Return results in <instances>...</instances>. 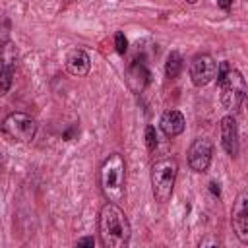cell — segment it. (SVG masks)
<instances>
[{"instance_id": "6da1fadb", "label": "cell", "mask_w": 248, "mask_h": 248, "mask_svg": "<svg viewBox=\"0 0 248 248\" xmlns=\"http://www.w3.org/2000/svg\"><path fill=\"white\" fill-rule=\"evenodd\" d=\"M99 236L105 248H124L130 242L132 227L118 203L107 202L99 211Z\"/></svg>"}, {"instance_id": "7a4b0ae2", "label": "cell", "mask_w": 248, "mask_h": 248, "mask_svg": "<svg viewBox=\"0 0 248 248\" xmlns=\"http://www.w3.org/2000/svg\"><path fill=\"white\" fill-rule=\"evenodd\" d=\"M99 186L107 202L120 203L126 196V163L120 153L108 155L99 169Z\"/></svg>"}, {"instance_id": "3957f363", "label": "cell", "mask_w": 248, "mask_h": 248, "mask_svg": "<svg viewBox=\"0 0 248 248\" xmlns=\"http://www.w3.org/2000/svg\"><path fill=\"white\" fill-rule=\"evenodd\" d=\"M217 85L221 89V103L229 110H236L246 95V81L242 74L231 68L227 62L217 64Z\"/></svg>"}, {"instance_id": "277c9868", "label": "cell", "mask_w": 248, "mask_h": 248, "mask_svg": "<svg viewBox=\"0 0 248 248\" xmlns=\"http://www.w3.org/2000/svg\"><path fill=\"white\" fill-rule=\"evenodd\" d=\"M176 174H178V165L174 159L165 157L153 163L151 167V192L155 202L165 203L170 200L172 190H174V182H176Z\"/></svg>"}, {"instance_id": "5b68a950", "label": "cell", "mask_w": 248, "mask_h": 248, "mask_svg": "<svg viewBox=\"0 0 248 248\" xmlns=\"http://www.w3.org/2000/svg\"><path fill=\"white\" fill-rule=\"evenodd\" d=\"M2 134L10 143H27L37 134V122L25 112H10L2 120Z\"/></svg>"}, {"instance_id": "8992f818", "label": "cell", "mask_w": 248, "mask_h": 248, "mask_svg": "<svg viewBox=\"0 0 248 248\" xmlns=\"http://www.w3.org/2000/svg\"><path fill=\"white\" fill-rule=\"evenodd\" d=\"M217 76V62L209 54H198L190 62V79L196 87H205Z\"/></svg>"}, {"instance_id": "52a82bcc", "label": "cell", "mask_w": 248, "mask_h": 248, "mask_svg": "<svg viewBox=\"0 0 248 248\" xmlns=\"http://www.w3.org/2000/svg\"><path fill=\"white\" fill-rule=\"evenodd\" d=\"M213 155V143L207 138H198L188 149V165L196 172H205Z\"/></svg>"}, {"instance_id": "ba28073f", "label": "cell", "mask_w": 248, "mask_h": 248, "mask_svg": "<svg viewBox=\"0 0 248 248\" xmlns=\"http://www.w3.org/2000/svg\"><path fill=\"white\" fill-rule=\"evenodd\" d=\"M231 221H232L234 234L238 236V240L242 244H246L248 242V194L246 192H240L236 196L232 213H231Z\"/></svg>"}, {"instance_id": "9c48e42d", "label": "cell", "mask_w": 248, "mask_h": 248, "mask_svg": "<svg viewBox=\"0 0 248 248\" xmlns=\"http://www.w3.org/2000/svg\"><path fill=\"white\" fill-rule=\"evenodd\" d=\"M221 145L231 157L238 155V149H240L238 126H236V120L232 116H223L221 118Z\"/></svg>"}, {"instance_id": "30bf717a", "label": "cell", "mask_w": 248, "mask_h": 248, "mask_svg": "<svg viewBox=\"0 0 248 248\" xmlns=\"http://www.w3.org/2000/svg\"><path fill=\"white\" fill-rule=\"evenodd\" d=\"M14 68H16V56L12 54V45L6 43L0 54V97L6 95L12 87Z\"/></svg>"}, {"instance_id": "8fae6325", "label": "cell", "mask_w": 248, "mask_h": 248, "mask_svg": "<svg viewBox=\"0 0 248 248\" xmlns=\"http://www.w3.org/2000/svg\"><path fill=\"white\" fill-rule=\"evenodd\" d=\"M89 68H91V58L85 50L81 48H74L66 54V72L70 76H76V78H83L89 74Z\"/></svg>"}, {"instance_id": "7c38bea8", "label": "cell", "mask_w": 248, "mask_h": 248, "mask_svg": "<svg viewBox=\"0 0 248 248\" xmlns=\"http://www.w3.org/2000/svg\"><path fill=\"white\" fill-rule=\"evenodd\" d=\"M159 126H161V130H163V134H165L167 138H176V136H180V134L184 132L186 118H184V114H182L180 110L170 108V110H165V112L161 114Z\"/></svg>"}, {"instance_id": "4fadbf2b", "label": "cell", "mask_w": 248, "mask_h": 248, "mask_svg": "<svg viewBox=\"0 0 248 248\" xmlns=\"http://www.w3.org/2000/svg\"><path fill=\"white\" fill-rule=\"evenodd\" d=\"M128 85H130V89L134 91V93H140L143 87H145V83H147V78H149V72H147V68L141 64V62H134L130 68H128Z\"/></svg>"}, {"instance_id": "5bb4252c", "label": "cell", "mask_w": 248, "mask_h": 248, "mask_svg": "<svg viewBox=\"0 0 248 248\" xmlns=\"http://www.w3.org/2000/svg\"><path fill=\"white\" fill-rule=\"evenodd\" d=\"M182 68H184V58H182V54L176 52V50H170V52L167 54V62H165V74H167V78H169V79L178 78V74L182 72Z\"/></svg>"}, {"instance_id": "9a60e30c", "label": "cell", "mask_w": 248, "mask_h": 248, "mask_svg": "<svg viewBox=\"0 0 248 248\" xmlns=\"http://www.w3.org/2000/svg\"><path fill=\"white\" fill-rule=\"evenodd\" d=\"M145 145L149 151H153L157 147V132H155V126H147L145 128Z\"/></svg>"}, {"instance_id": "2e32d148", "label": "cell", "mask_w": 248, "mask_h": 248, "mask_svg": "<svg viewBox=\"0 0 248 248\" xmlns=\"http://www.w3.org/2000/svg\"><path fill=\"white\" fill-rule=\"evenodd\" d=\"M114 46H116V52H118V54H124V52H126V48H128V39L124 37L122 31H116V33H114Z\"/></svg>"}, {"instance_id": "e0dca14e", "label": "cell", "mask_w": 248, "mask_h": 248, "mask_svg": "<svg viewBox=\"0 0 248 248\" xmlns=\"http://www.w3.org/2000/svg\"><path fill=\"white\" fill-rule=\"evenodd\" d=\"M76 246H95V238L93 236H83V238H78L76 240Z\"/></svg>"}, {"instance_id": "ac0fdd59", "label": "cell", "mask_w": 248, "mask_h": 248, "mask_svg": "<svg viewBox=\"0 0 248 248\" xmlns=\"http://www.w3.org/2000/svg\"><path fill=\"white\" fill-rule=\"evenodd\" d=\"M217 4H219V8H221V10H225V12H227V10L232 6V0H217Z\"/></svg>"}, {"instance_id": "d6986e66", "label": "cell", "mask_w": 248, "mask_h": 248, "mask_svg": "<svg viewBox=\"0 0 248 248\" xmlns=\"http://www.w3.org/2000/svg\"><path fill=\"white\" fill-rule=\"evenodd\" d=\"M186 2H188V4H196L198 0H186Z\"/></svg>"}]
</instances>
